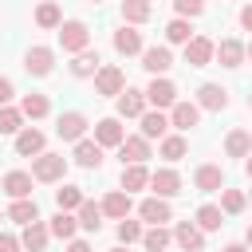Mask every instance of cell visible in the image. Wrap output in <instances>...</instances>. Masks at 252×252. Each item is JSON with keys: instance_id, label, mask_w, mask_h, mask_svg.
Here are the masks:
<instances>
[{"instance_id": "7c38bea8", "label": "cell", "mask_w": 252, "mask_h": 252, "mask_svg": "<svg viewBox=\"0 0 252 252\" xmlns=\"http://www.w3.org/2000/svg\"><path fill=\"white\" fill-rule=\"evenodd\" d=\"M150 189L158 197H177L181 193V173L177 169H158V173H150Z\"/></svg>"}, {"instance_id": "c3c4849f", "label": "cell", "mask_w": 252, "mask_h": 252, "mask_svg": "<svg viewBox=\"0 0 252 252\" xmlns=\"http://www.w3.org/2000/svg\"><path fill=\"white\" fill-rule=\"evenodd\" d=\"M224 252H248V244H224Z\"/></svg>"}, {"instance_id": "f546056e", "label": "cell", "mask_w": 252, "mask_h": 252, "mask_svg": "<svg viewBox=\"0 0 252 252\" xmlns=\"http://www.w3.org/2000/svg\"><path fill=\"white\" fill-rule=\"evenodd\" d=\"M47 228H51V236H59V240H75L79 217H71V213H63V209H59V213L51 217V224H47Z\"/></svg>"}, {"instance_id": "cb8c5ba5", "label": "cell", "mask_w": 252, "mask_h": 252, "mask_svg": "<svg viewBox=\"0 0 252 252\" xmlns=\"http://www.w3.org/2000/svg\"><path fill=\"white\" fill-rule=\"evenodd\" d=\"M47 236H51V228L35 220V224H24V236H20V244H24L28 252H43V248H47Z\"/></svg>"}, {"instance_id": "681fc988", "label": "cell", "mask_w": 252, "mask_h": 252, "mask_svg": "<svg viewBox=\"0 0 252 252\" xmlns=\"http://www.w3.org/2000/svg\"><path fill=\"white\" fill-rule=\"evenodd\" d=\"M244 240H248V248H252V224H248V236H244Z\"/></svg>"}, {"instance_id": "4dcf8cb0", "label": "cell", "mask_w": 252, "mask_h": 252, "mask_svg": "<svg viewBox=\"0 0 252 252\" xmlns=\"http://www.w3.org/2000/svg\"><path fill=\"white\" fill-rule=\"evenodd\" d=\"M248 150H252V134L248 130H232L224 138V154L228 158H248Z\"/></svg>"}, {"instance_id": "d6986e66", "label": "cell", "mask_w": 252, "mask_h": 252, "mask_svg": "<svg viewBox=\"0 0 252 252\" xmlns=\"http://www.w3.org/2000/svg\"><path fill=\"white\" fill-rule=\"evenodd\" d=\"M193 185H197L201 193H220V189H224V169H220V165H201V169L193 173Z\"/></svg>"}, {"instance_id": "9f6ffc18", "label": "cell", "mask_w": 252, "mask_h": 252, "mask_svg": "<svg viewBox=\"0 0 252 252\" xmlns=\"http://www.w3.org/2000/svg\"><path fill=\"white\" fill-rule=\"evenodd\" d=\"M91 4H98V0H91Z\"/></svg>"}, {"instance_id": "277c9868", "label": "cell", "mask_w": 252, "mask_h": 252, "mask_svg": "<svg viewBox=\"0 0 252 252\" xmlns=\"http://www.w3.org/2000/svg\"><path fill=\"white\" fill-rule=\"evenodd\" d=\"M213 55H217V43H213L209 35H193V39L185 43V63H189V67H209Z\"/></svg>"}, {"instance_id": "44dd1931", "label": "cell", "mask_w": 252, "mask_h": 252, "mask_svg": "<svg viewBox=\"0 0 252 252\" xmlns=\"http://www.w3.org/2000/svg\"><path fill=\"white\" fill-rule=\"evenodd\" d=\"M32 173H24V169H12L8 177H4V193L12 197V201H24V197H32Z\"/></svg>"}, {"instance_id": "1f68e13d", "label": "cell", "mask_w": 252, "mask_h": 252, "mask_svg": "<svg viewBox=\"0 0 252 252\" xmlns=\"http://www.w3.org/2000/svg\"><path fill=\"white\" fill-rule=\"evenodd\" d=\"M79 228H87V232H98V228H102V205H94V201H83V205H79Z\"/></svg>"}, {"instance_id": "6da1fadb", "label": "cell", "mask_w": 252, "mask_h": 252, "mask_svg": "<svg viewBox=\"0 0 252 252\" xmlns=\"http://www.w3.org/2000/svg\"><path fill=\"white\" fill-rule=\"evenodd\" d=\"M59 43H63V51L79 55V51L91 47V28L83 20H67V24H59Z\"/></svg>"}, {"instance_id": "2e32d148", "label": "cell", "mask_w": 252, "mask_h": 252, "mask_svg": "<svg viewBox=\"0 0 252 252\" xmlns=\"http://www.w3.org/2000/svg\"><path fill=\"white\" fill-rule=\"evenodd\" d=\"M201 122V106L197 102H173V110H169V126H177V130H193Z\"/></svg>"}, {"instance_id": "83f0119b", "label": "cell", "mask_w": 252, "mask_h": 252, "mask_svg": "<svg viewBox=\"0 0 252 252\" xmlns=\"http://www.w3.org/2000/svg\"><path fill=\"white\" fill-rule=\"evenodd\" d=\"M169 240H173V232H169L165 224H150V228L142 232V244H146V252H165V248H169Z\"/></svg>"}, {"instance_id": "8d00e7d4", "label": "cell", "mask_w": 252, "mask_h": 252, "mask_svg": "<svg viewBox=\"0 0 252 252\" xmlns=\"http://www.w3.org/2000/svg\"><path fill=\"white\" fill-rule=\"evenodd\" d=\"M185 150H189V146H185L181 134H165V138H161V158H165V161H181Z\"/></svg>"}, {"instance_id": "9a60e30c", "label": "cell", "mask_w": 252, "mask_h": 252, "mask_svg": "<svg viewBox=\"0 0 252 252\" xmlns=\"http://www.w3.org/2000/svg\"><path fill=\"white\" fill-rule=\"evenodd\" d=\"M146 114V91H122L118 94V118H142Z\"/></svg>"}, {"instance_id": "30bf717a", "label": "cell", "mask_w": 252, "mask_h": 252, "mask_svg": "<svg viewBox=\"0 0 252 252\" xmlns=\"http://www.w3.org/2000/svg\"><path fill=\"white\" fill-rule=\"evenodd\" d=\"M173 240H177V248H185V252H205V232H201L193 220H181V224L173 228Z\"/></svg>"}, {"instance_id": "9c48e42d", "label": "cell", "mask_w": 252, "mask_h": 252, "mask_svg": "<svg viewBox=\"0 0 252 252\" xmlns=\"http://www.w3.org/2000/svg\"><path fill=\"white\" fill-rule=\"evenodd\" d=\"M197 106L201 110H224L228 106V91L220 83H201L197 87Z\"/></svg>"}, {"instance_id": "db71d44e", "label": "cell", "mask_w": 252, "mask_h": 252, "mask_svg": "<svg viewBox=\"0 0 252 252\" xmlns=\"http://www.w3.org/2000/svg\"><path fill=\"white\" fill-rule=\"evenodd\" d=\"M248 106H252V94H248Z\"/></svg>"}, {"instance_id": "5b68a950", "label": "cell", "mask_w": 252, "mask_h": 252, "mask_svg": "<svg viewBox=\"0 0 252 252\" xmlns=\"http://www.w3.org/2000/svg\"><path fill=\"white\" fill-rule=\"evenodd\" d=\"M146 102H150L154 110H173V102H177V87H173L169 79H154V83L146 87Z\"/></svg>"}, {"instance_id": "7dc6e473", "label": "cell", "mask_w": 252, "mask_h": 252, "mask_svg": "<svg viewBox=\"0 0 252 252\" xmlns=\"http://www.w3.org/2000/svg\"><path fill=\"white\" fill-rule=\"evenodd\" d=\"M67 252H91V244H87V240H71V244H67Z\"/></svg>"}, {"instance_id": "11a10c76", "label": "cell", "mask_w": 252, "mask_h": 252, "mask_svg": "<svg viewBox=\"0 0 252 252\" xmlns=\"http://www.w3.org/2000/svg\"><path fill=\"white\" fill-rule=\"evenodd\" d=\"M4 217H8V213H0V220H4Z\"/></svg>"}, {"instance_id": "ffe728a7", "label": "cell", "mask_w": 252, "mask_h": 252, "mask_svg": "<svg viewBox=\"0 0 252 252\" xmlns=\"http://www.w3.org/2000/svg\"><path fill=\"white\" fill-rule=\"evenodd\" d=\"M98 71H102V59H98V51H91V47L71 59V75H75V79H91V75H98Z\"/></svg>"}, {"instance_id": "e575fe53", "label": "cell", "mask_w": 252, "mask_h": 252, "mask_svg": "<svg viewBox=\"0 0 252 252\" xmlns=\"http://www.w3.org/2000/svg\"><path fill=\"white\" fill-rule=\"evenodd\" d=\"M20 110H24V118H47L51 102H47V94H24Z\"/></svg>"}, {"instance_id": "52a82bcc", "label": "cell", "mask_w": 252, "mask_h": 252, "mask_svg": "<svg viewBox=\"0 0 252 252\" xmlns=\"http://www.w3.org/2000/svg\"><path fill=\"white\" fill-rule=\"evenodd\" d=\"M51 67H55V51H51V47H32V51L24 55V71H28L32 79L51 75Z\"/></svg>"}, {"instance_id": "ab89813d", "label": "cell", "mask_w": 252, "mask_h": 252, "mask_svg": "<svg viewBox=\"0 0 252 252\" xmlns=\"http://www.w3.org/2000/svg\"><path fill=\"white\" fill-rule=\"evenodd\" d=\"M20 130H24V110L0 106V134H20Z\"/></svg>"}, {"instance_id": "f1b7e54d", "label": "cell", "mask_w": 252, "mask_h": 252, "mask_svg": "<svg viewBox=\"0 0 252 252\" xmlns=\"http://www.w3.org/2000/svg\"><path fill=\"white\" fill-rule=\"evenodd\" d=\"M150 185V169L146 165H122V189L126 193H138Z\"/></svg>"}, {"instance_id": "8992f818", "label": "cell", "mask_w": 252, "mask_h": 252, "mask_svg": "<svg viewBox=\"0 0 252 252\" xmlns=\"http://www.w3.org/2000/svg\"><path fill=\"white\" fill-rule=\"evenodd\" d=\"M87 114H79V110H67V114H59V122H55V134L63 138V142H83V134H87Z\"/></svg>"}, {"instance_id": "7402d4cb", "label": "cell", "mask_w": 252, "mask_h": 252, "mask_svg": "<svg viewBox=\"0 0 252 252\" xmlns=\"http://www.w3.org/2000/svg\"><path fill=\"white\" fill-rule=\"evenodd\" d=\"M114 51H118V55H138V51H146V47H142V32H134V28L122 24V28L114 32Z\"/></svg>"}, {"instance_id": "b9f144b4", "label": "cell", "mask_w": 252, "mask_h": 252, "mask_svg": "<svg viewBox=\"0 0 252 252\" xmlns=\"http://www.w3.org/2000/svg\"><path fill=\"white\" fill-rule=\"evenodd\" d=\"M118 240H122V244L142 240V224H138V220H130V217H126V220H118Z\"/></svg>"}, {"instance_id": "8fae6325", "label": "cell", "mask_w": 252, "mask_h": 252, "mask_svg": "<svg viewBox=\"0 0 252 252\" xmlns=\"http://www.w3.org/2000/svg\"><path fill=\"white\" fill-rule=\"evenodd\" d=\"M94 142H98V146H122V142H126L122 122H118V118H98V122H94Z\"/></svg>"}, {"instance_id": "d590c367", "label": "cell", "mask_w": 252, "mask_h": 252, "mask_svg": "<svg viewBox=\"0 0 252 252\" xmlns=\"http://www.w3.org/2000/svg\"><path fill=\"white\" fill-rule=\"evenodd\" d=\"M165 39L185 47V43L193 39V28H189V20H181V16H177V20H169V24H165Z\"/></svg>"}, {"instance_id": "60d3db41", "label": "cell", "mask_w": 252, "mask_h": 252, "mask_svg": "<svg viewBox=\"0 0 252 252\" xmlns=\"http://www.w3.org/2000/svg\"><path fill=\"white\" fill-rule=\"evenodd\" d=\"M35 24H39V28H59V24H63L59 4H51V0H47V4H39V8H35Z\"/></svg>"}, {"instance_id": "484cf974", "label": "cell", "mask_w": 252, "mask_h": 252, "mask_svg": "<svg viewBox=\"0 0 252 252\" xmlns=\"http://www.w3.org/2000/svg\"><path fill=\"white\" fill-rule=\"evenodd\" d=\"M165 130H169V114H161V110L142 114V138H165Z\"/></svg>"}, {"instance_id": "816d5d0a", "label": "cell", "mask_w": 252, "mask_h": 252, "mask_svg": "<svg viewBox=\"0 0 252 252\" xmlns=\"http://www.w3.org/2000/svg\"><path fill=\"white\" fill-rule=\"evenodd\" d=\"M244 59H252V43H248V47H244Z\"/></svg>"}, {"instance_id": "7a4b0ae2", "label": "cell", "mask_w": 252, "mask_h": 252, "mask_svg": "<svg viewBox=\"0 0 252 252\" xmlns=\"http://www.w3.org/2000/svg\"><path fill=\"white\" fill-rule=\"evenodd\" d=\"M67 173V158L63 154H39L32 158V177L35 181H59Z\"/></svg>"}, {"instance_id": "e0dca14e", "label": "cell", "mask_w": 252, "mask_h": 252, "mask_svg": "<svg viewBox=\"0 0 252 252\" xmlns=\"http://www.w3.org/2000/svg\"><path fill=\"white\" fill-rule=\"evenodd\" d=\"M43 142H47V138H43V130L24 126V130L16 134V154H20V158H32V154L39 158V154H43Z\"/></svg>"}, {"instance_id": "f6af8a7d", "label": "cell", "mask_w": 252, "mask_h": 252, "mask_svg": "<svg viewBox=\"0 0 252 252\" xmlns=\"http://www.w3.org/2000/svg\"><path fill=\"white\" fill-rule=\"evenodd\" d=\"M12 94H16V87H12L8 79H0V106H8V102H12Z\"/></svg>"}, {"instance_id": "bcb514c9", "label": "cell", "mask_w": 252, "mask_h": 252, "mask_svg": "<svg viewBox=\"0 0 252 252\" xmlns=\"http://www.w3.org/2000/svg\"><path fill=\"white\" fill-rule=\"evenodd\" d=\"M240 28H244V32H252V4H244V8H240Z\"/></svg>"}, {"instance_id": "f35d334b", "label": "cell", "mask_w": 252, "mask_h": 252, "mask_svg": "<svg viewBox=\"0 0 252 252\" xmlns=\"http://www.w3.org/2000/svg\"><path fill=\"white\" fill-rule=\"evenodd\" d=\"M244 205H248V197L240 189H220V213L236 217V213H244Z\"/></svg>"}, {"instance_id": "f5cc1de1", "label": "cell", "mask_w": 252, "mask_h": 252, "mask_svg": "<svg viewBox=\"0 0 252 252\" xmlns=\"http://www.w3.org/2000/svg\"><path fill=\"white\" fill-rule=\"evenodd\" d=\"M110 252H126V248H110Z\"/></svg>"}, {"instance_id": "7bdbcfd3", "label": "cell", "mask_w": 252, "mask_h": 252, "mask_svg": "<svg viewBox=\"0 0 252 252\" xmlns=\"http://www.w3.org/2000/svg\"><path fill=\"white\" fill-rule=\"evenodd\" d=\"M173 8H177V16L185 20V16H201V12H205V0H173Z\"/></svg>"}, {"instance_id": "5bb4252c", "label": "cell", "mask_w": 252, "mask_h": 252, "mask_svg": "<svg viewBox=\"0 0 252 252\" xmlns=\"http://www.w3.org/2000/svg\"><path fill=\"white\" fill-rule=\"evenodd\" d=\"M142 67L158 79V75H165L169 67H173V55H169V47H146L142 51Z\"/></svg>"}, {"instance_id": "ac0fdd59", "label": "cell", "mask_w": 252, "mask_h": 252, "mask_svg": "<svg viewBox=\"0 0 252 252\" xmlns=\"http://www.w3.org/2000/svg\"><path fill=\"white\" fill-rule=\"evenodd\" d=\"M75 165H83V169H98L102 165V146L98 142H91V138H83V142H75Z\"/></svg>"}, {"instance_id": "ee69618b", "label": "cell", "mask_w": 252, "mask_h": 252, "mask_svg": "<svg viewBox=\"0 0 252 252\" xmlns=\"http://www.w3.org/2000/svg\"><path fill=\"white\" fill-rule=\"evenodd\" d=\"M24 244H20V236H12V232H0V252H20Z\"/></svg>"}, {"instance_id": "74e56055", "label": "cell", "mask_w": 252, "mask_h": 252, "mask_svg": "<svg viewBox=\"0 0 252 252\" xmlns=\"http://www.w3.org/2000/svg\"><path fill=\"white\" fill-rule=\"evenodd\" d=\"M83 201H87V197H83V189H79V185H63V189L55 193V205H59L63 213H71V209H79Z\"/></svg>"}, {"instance_id": "4316f807", "label": "cell", "mask_w": 252, "mask_h": 252, "mask_svg": "<svg viewBox=\"0 0 252 252\" xmlns=\"http://www.w3.org/2000/svg\"><path fill=\"white\" fill-rule=\"evenodd\" d=\"M8 220H16V224H35V220H39V209H35V201H32V197H24V201H12V205H8Z\"/></svg>"}, {"instance_id": "836d02e7", "label": "cell", "mask_w": 252, "mask_h": 252, "mask_svg": "<svg viewBox=\"0 0 252 252\" xmlns=\"http://www.w3.org/2000/svg\"><path fill=\"white\" fill-rule=\"evenodd\" d=\"M220 224H224V213H220L217 205H201V209H197V228H201V232H217Z\"/></svg>"}, {"instance_id": "d6a6232c", "label": "cell", "mask_w": 252, "mask_h": 252, "mask_svg": "<svg viewBox=\"0 0 252 252\" xmlns=\"http://www.w3.org/2000/svg\"><path fill=\"white\" fill-rule=\"evenodd\" d=\"M154 16V4L150 0H122V20H130V24H146Z\"/></svg>"}, {"instance_id": "603a6c76", "label": "cell", "mask_w": 252, "mask_h": 252, "mask_svg": "<svg viewBox=\"0 0 252 252\" xmlns=\"http://www.w3.org/2000/svg\"><path fill=\"white\" fill-rule=\"evenodd\" d=\"M102 213L114 217V220H126V217H130V193H126V189L106 193V197H102Z\"/></svg>"}, {"instance_id": "ba28073f", "label": "cell", "mask_w": 252, "mask_h": 252, "mask_svg": "<svg viewBox=\"0 0 252 252\" xmlns=\"http://www.w3.org/2000/svg\"><path fill=\"white\" fill-rule=\"evenodd\" d=\"M118 158H122V165H142V161L150 158V138H142V134H126V142L118 146Z\"/></svg>"}, {"instance_id": "3957f363", "label": "cell", "mask_w": 252, "mask_h": 252, "mask_svg": "<svg viewBox=\"0 0 252 252\" xmlns=\"http://www.w3.org/2000/svg\"><path fill=\"white\" fill-rule=\"evenodd\" d=\"M126 91V75H122V67H114V63H106L98 75H94V94H102V98H110V94H122Z\"/></svg>"}, {"instance_id": "4fadbf2b", "label": "cell", "mask_w": 252, "mask_h": 252, "mask_svg": "<svg viewBox=\"0 0 252 252\" xmlns=\"http://www.w3.org/2000/svg\"><path fill=\"white\" fill-rule=\"evenodd\" d=\"M138 217H142V220H150V224H165V220L173 217V209H169V201H165V197H146V201L138 205Z\"/></svg>"}, {"instance_id": "f907efd6", "label": "cell", "mask_w": 252, "mask_h": 252, "mask_svg": "<svg viewBox=\"0 0 252 252\" xmlns=\"http://www.w3.org/2000/svg\"><path fill=\"white\" fill-rule=\"evenodd\" d=\"M244 169H248V177H252V158H248V161H244Z\"/></svg>"}, {"instance_id": "d4e9b609", "label": "cell", "mask_w": 252, "mask_h": 252, "mask_svg": "<svg viewBox=\"0 0 252 252\" xmlns=\"http://www.w3.org/2000/svg\"><path fill=\"white\" fill-rule=\"evenodd\" d=\"M217 59H220V67H240L244 63V43L240 39H220L217 43Z\"/></svg>"}]
</instances>
